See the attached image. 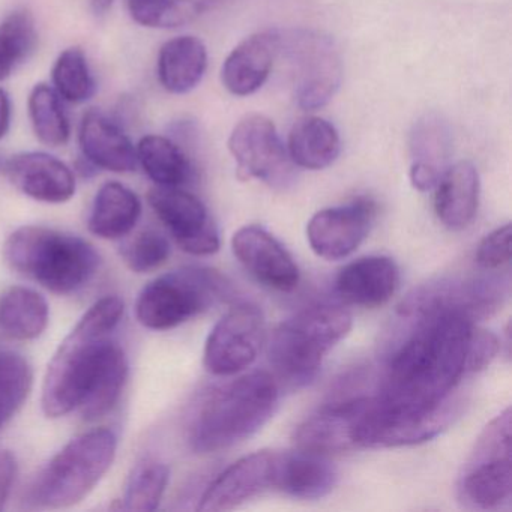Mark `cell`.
I'll use <instances>...</instances> for the list:
<instances>
[{
	"mask_svg": "<svg viewBox=\"0 0 512 512\" xmlns=\"http://www.w3.org/2000/svg\"><path fill=\"white\" fill-rule=\"evenodd\" d=\"M404 338L389 356L376 398L398 412H428L452 397L466 373L467 350L475 323L448 311L400 317Z\"/></svg>",
	"mask_w": 512,
	"mask_h": 512,
	"instance_id": "1",
	"label": "cell"
},
{
	"mask_svg": "<svg viewBox=\"0 0 512 512\" xmlns=\"http://www.w3.org/2000/svg\"><path fill=\"white\" fill-rule=\"evenodd\" d=\"M278 383L253 371L203 392L187 418V442L197 454L232 448L256 434L278 406Z\"/></svg>",
	"mask_w": 512,
	"mask_h": 512,
	"instance_id": "2",
	"label": "cell"
},
{
	"mask_svg": "<svg viewBox=\"0 0 512 512\" xmlns=\"http://www.w3.org/2000/svg\"><path fill=\"white\" fill-rule=\"evenodd\" d=\"M124 311L121 298L106 296L83 314L62 341L44 376L41 406L46 416L61 418L79 407L112 344V334Z\"/></svg>",
	"mask_w": 512,
	"mask_h": 512,
	"instance_id": "3",
	"label": "cell"
},
{
	"mask_svg": "<svg viewBox=\"0 0 512 512\" xmlns=\"http://www.w3.org/2000/svg\"><path fill=\"white\" fill-rule=\"evenodd\" d=\"M5 265L56 295L83 289L100 268L94 245L70 233L44 226H23L2 247Z\"/></svg>",
	"mask_w": 512,
	"mask_h": 512,
	"instance_id": "4",
	"label": "cell"
},
{
	"mask_svg": "<svg viewBox=\"0 0 512 512\" xmlns=\"http://www.w3.org/2000/svg\"><path fill=\"white\" fill-rule=\"evenodd\" d=\"M116 451L118 437L107 428L74 437L35 476L26 496L29 506L62 509L82 502L109 472Z\"/></svg>",
	"mask_w": 512,
	"mask_h": 512,
	"instance_id": "5",
	"label": "cell"
},
{
	"mask_svg": "<svg viewBox=\"0 0 512 512\" xmlns=\"http://www.w3.org/2000/svg\"><path fill=\"white\" fill-rule=\"evenodd\" d=\"M352 316L337 305L305 308L281 323L268 341L278 379L301 388L316 379L325 356L349 334Z\"/></svg>",
	"mask_w": 512,
	"mask_h": 512,
	"instance_id": "6",
	"label": "cell"
},
{
	"mask_svg": "<svg viewBox=\"0 0 512 512\" xmlns=\"http://www.w3.org/2000/svg\"><path fill=\"white\" fill-rule=\"evenodd\" d=\"M232 295L229 281L214 269L187 266L143 287L136 302L140 325L169 331L211 310Z\"/></svg>",
	"mask_w": 512,
	"mask_h": 512,
	"instance_id": "7",
	"label": "cell"
},
{
	"mask_svg": "<svg viewBox=\"0 0 512 512\" xmlns=\"http://www.w3.org/2000/svg\"><path fill=\"white\" fill-rule=\"evenodd\" d=\"M511 409L506 407L476 439L458 478V500L464 508L499 511L511 505Z\"/></svg>",
	"mask_w": 512,
	"mask_h": 512,
	"instance_id": "8",
	"label": "cell"
},
{
	"mask_svg": "<svg viewBox=\"0 0 512 512\" xmlns=\"http://www.w3.org/2000/svg\"><path fill=\"white\" fill-rule=\"evenodd\" d=\"M277 53L292 65L301 109H322L337 94L343 65L331 38L313 31L277 32Z\"/></svg>",
	"mask_w": 512,
	"mask_h": 512,
	"instance_id": "9",
	"label": "cell"
},
{
	"mask_svg": "<svg viewBox=\"0 0 512 512\" xmlns=\"http://www.w3.org/2000/svg\"><path fill=\"white\" fill-rule=\"evenodd\" d=\"M457 415L458 403L452 397L428 412H398L383 407L374 395L356 424V449L398 448L428 442L445 431Z\"/></svg>",
	"mask_w": 512,
	"mask_h": 512,
	"instance_id": "10",
	"label": "cell"
},
{
	"mask_svg": "<svg viewBox=\"0 0 512 512\" xmlns=\"http://www.w3.org/2000/svg\"><path fill=\"white\" fill-rule=\"evenodd\" d=\"M506 287L494 278H443L413 290L398 307L400 317L448 311L472 320L488 319L502 308Z\"/></svg>",
	"mask_w": 512,
	"mask_h": 512,
	"instance_id": "11",
	"label": "cell"
},
{
	"mask_svg": "<svg viewBox=\"0 0 512 512\" xmlns=\"http://www.w3.org/2000/svg\"><path fill=\"white\" fill-rule=\"evenodd\" d=\"M229 149L242 181L259 179L271 188H284L293 181L295 164L274 122L266 116L241 119L230 134Z\"/></svg>",
	"mask_w": 512,
	"mask_h": 512,
	"instance_id": "12",
	"label": "cell"
},
{
	"mask_svg": "<svg viewBox=\"0 0 512 512\" xmlns=\"http://www.w3.org/2000/svg\"><path fill=\"white\" fill-rule=\"evenodd\" d=\"M266 343V322L254 304L230 308L212 328L203 352V364L214 376H235L253 365Z\"/></svg>",
	"mask_w": 512,
	"mask_h": 512,
	"instance_id": "13",
	"label": "cell"
},
{
	"mask_svg": "<svg viewBox=\"0 0 512 512\" xmlns=\"http://www.w3.org/2000/svg\"><path fill=\"white\" fill-rule=\"evenodd\" d=\"M149 206L169 230L176 244L193 256H211L220 250V232L202 200L181 187H155Z\"/></svg>",
	"mask_w": 512,
	"mask_h": 512,
	"instance_id": "14",
	"label": "cell"
},
{
	"mask_svg": "<svg viewBox=\"0 0 512 512\" xmlns=\"http://www.w3.org/2000/svg\"><path fill=\"white\" fill-rule=\"evenodd\" d=\"M374 217L376 205L364 197L317 212L307 226L311 250L325 260L346 259L361 247Z\"/></svg>",
	"mask_w": 512,
	"mask_h": 512,
	"instance_id": "15",
	"label": "cell"
},
{
	"mask_svg": "<svg viewBox=\"0 0 512 512\" xmlns=\"http://www.w3.org/2000/svg\"><path fill=\"white\" fill-rule=\"evenodd\" d=\"M277 454L275 451L254 452L230 464L206 487L197 511H232L263 491L274 490Z\"/></svg>",
	"mask_w": 512,
	"mask_h": 512,
	"instance_id": "16",
	"label": "cell"
},
{
	"mask_svg": "<svg viewBox=\"0 0 512 512\" xmlns=\"http://www.w3.org/2000/svg\"><path fill=\"white\" fill-rule=\"evenodd\" d=\"M232 250L242 266L269 289L292 292L299 269L289 251L263 227L245 226L232 238Z\"/></svg>",
	"mask_w": 512,
	"mask_h": 512,
	"instance_id": "17",
	"label": "cell"
},
{
	"mask_svg": "<svg viewBox=\"0 0 512 512\" xmlns=\"http://www.w3.org/2000/svg\"><path fill=\"white\" fill-rule=\"evenodd\" d=\"M5 175L25 196L37 202L61 205L76 194L73 170L46 152H22L4 164Z\"/></svg>",
	"mask_w": 512,
	"mask_h": 512,
	"instance_id": "18",
	"label": "cell"
},
{
	"mask_svg": "<svg viewBox=\"0 0 512 512\" xmlns=\"http://www.w3.org/2000/svg\"><path fill=\"white\" fill-rule=\"evenodd\" d=\"M370 397H353L328 404L296 428V449L329 455L356 449L355 428Z\"/></svg>",
	"mask_w": 512,
	"mask_h": 512,
	"instance_id": "19",
	"label": "cell"
},
{
	"mask_svg": "<svg viewBox=\"0 0 512 512\" xmlns=\"http://www.w3.org/2000/svg\"><path fill=\"white\" fill-rule=\"evenodd\" d=\"M400 283L394 260L385 256H368L341 269L335 290L346 304L377 308L391 301Z\"/></svg>",
	"mask_w": 512,
	"mask_h": 512,
	"instance_id": "20",
	"label": "cell"
},
{
	"mask_svg": "<svg viewBox=\"0 0 512 512\" xmlns=\"http://www.w3.org/2000/svg\"><path fill=\"white\" fill-rule=\"evenodd\" d=\"M79 143L83 158L95 169L131 173L139 166L133 142L118 124L98 110H89L83 116Z\"/></svg>",
	"mask_w": 512,
	"mask_h": 512,
	"instance_id": "21",
	"label": "cell"
},
{
	"mask_svg": "<svg viewBox=\"0 0 512 512\" xmlns=\"http://www.w3.org/2000/svg\"><path fill=\"white\" fill-rule=\"evenodd\" d=\"M337 479V469L328 455L302 449L277 454L274 490L296 499H322L334 490Z\"/></svg>",
	"mask_w": 512,
	"mask_h": 512,
	"instance_id": "22",
	"label": "cell"
},
{
	"mask_svg": "<svg viewBox=\"0 0 512 512\" xmlns=\"http://www.w3.org/2000/svg\"><path fill=\"white\" fill-rule=\"evenodd\" d=\"M277 32H263L242 41L224 61L221 80L236 97H248L259 91L277 56Z\"/></svg>",
	"mask_w": 512,
	"mask_h": 512,
	"instance_id": "23",
	"label": "cell"
},
{
	"mask_svg": "<svg viewBox=\"0 0 512 512\" xmlns=\"http://www.w3.org/2000/svg\"><path fill=\"white\" fill-rule=\"evenodd\" d=\"M451 148V133L439 116L427 115L416 122L410 139V182L416 190L431 191L436 188L448 169L446 164Z\"/></svg>",
	"mask_w": 512,
	"mask_h": 512,
	"instance_id": "24",
	"label": "cell"
},
{
	"mask_svg": "<svg viewBox=\"0 0 512 512\" xmlns=\"http://www.w3.org/2000/svg\"><path fill=\"white\" fill-rule=\"evenodd\" d=\"M478 170L469 161H460L448 167L436 185L434 211L440 223L449 230H463L472 223L478 212Z\"/></svg>",
	"mask_w": 512,
	"mask_h": 512,
	"instance_id": "25",
	"label": "cell"
},
{
	"mask_svg": "<svg viewBox=\"0 0 512 512\" xmlns=\"http://www.w3.org/2000/svg\"><path fill=\"white\" fill-rule=\"evenodd\" d=\"M142 217L139 196L121 182H107L95 196L88 227L92 235L106 241L125 238Z\"/></svg>",
	"mask_w": 512,
	"mask_h": 512,
	"instance_id": "26",
	"label": "cell"
},
{
	"mask_svg": "<svg viewBox=\"0 0 512 512\" xmlns=\"http://www.w3.org/2000/svg\"><path fill=\"white\" fill-rule=\"evenodd\" d=\"M208 52L196 37H176L167 41L158 55V80L170 94L184 95L193 91L205 76Z\"/></svg>",
	"mask_w": 512,
	"mask_h": 512,
	"instance_id": "27",
	"label": "cell"
},
{
	"mask_svg": "<svg viewBox=\"0 0 512 512\" xmlns=\"http://www.w3.org/2000/svg\"><path fill=\"white\" fill-rule=\"evenodd\" d=\"M287 151L296 167L323 170L334 164L340 155V134L326 119L305 116L290 130Z\"/></svg>",
	"mask_w": 512,
	"mask_h": 512,
	"instance_id": "28",
	"label": "cell"
},
{
	"mask_svg": "<svg viewBox=\"0 0 512 512\" xmlns=\"http://www.w3.org/2000/svg\"><path fill=\"white\" fill-rule=\"evenodd\" d=\"M49 319V304L37 290L17 286L0 295V331L14 340H37Z\"/></svg>",
	"mask_w": 512,
	"mask_h": 512,
	"instance_id": "29",
	"label": "cell"
},
{
	"mask_svg": "<svg viewBox=\"0 0 512 512\" xmlns=\"http://www.w3.org/2000/svg\"><path fill=\"white\" fill-rule=\"evenodd\" d=\"M128 377V359L124 349L112 341L103 362L89 383L77 409L86 421H98L109 415L124 391Z\"/></svg>",
	"mask_w": 512,
	"mask_h": 512,
	"instance_id": "30",
	"label": "cell"
},
{
	"mask_svg": "<svg viewBox=\"0 0 512 512\" xmlns=\"http://www.w3.org/2000/svg\"><path fill=\"white\" fill-rule=\"evenodd\" d=\"M136 149L137 161L158 187H182L193 176L190 158L169 137H143Z\"/></svg>",
	"mask_w": 512,
	"mask_h": 512,
	"instance_id": "31",
	"label": "cell"
},
{
	"mask_svg": "<svg viewBox=\"0 0 512 512\" xmlns=\"http://www.w3.org/2000/svg\"><path fill=\"white\" fill-rule=\"evenodd\" d=\"M29 118L35 136L43 145L61 148L70 142L71 127L62 98L52 86L40 83L29 95Z\"/></svg>",
	"mask_w": 512,
	"mask_h": 512,
	"instance_id": "32",
	"label": "cell"
},
{
	"mask_svg": "<svg viewBox=\"0 0 512 512\" xmlns=\"http://www.w3.org/2000/svg\"><path fill=\"white\" fill-rule=\"evenodd\" d=\"M170 470L163 461L146 458L136 464L127 485L124 497L119 500L121 511L151 512L160 506L169 484Z\"/></svg>",
	"mask_w": 512,
	"mask_h": 512,
	"instance_id": "33",
	"label": "cell"
},
{
	"mask_svg": "<svg viewBox=\"0 0 512 512\" xmlns=\"http://www.w3.org/2000/svg\"><path fill=\"white\" fill-rule=\"evenodd\" d=\"M35 19L29 11H14L0 23V82L16 73L37 47Z\"/></svg>",
	"mask_w": 512,
	"mask_h": 512,
	"instance_id": "34",
	"label": "cell"
},
{
	"mask_svg": "<svg viewBox=\"0 0 512 512\" xmlns=\"http://www.w3.org/2000/svg\"><path fill=\"white\" fill-rule=\"evenodd\" d=\"M34 371L25 356L11 350L0 352V425L10 421L29 397Z\"/></svg>",
	"mask_w": 512,
	"mask_h": 512,
	"instance_id": "35",
	"label": "cell"
},
{
	"mask_svg": "<svg viewBox=\"0 0 512 512\" xmlns=\"http://www.w3.org/2000/svg\"><path fill=\"white\" fill-rule=\"evenodd\" d=\"M53 89L71 104H82L94 95L95 82L85 52L79 47L64 50L52 70Z\"/></svg>",
	"mask_w": 512,
	"mask_h": 512,
	"instance_id": "36",
	"label": "cell"
},
{
	"mask_svg": "<svg viewBox=\"0 0 512 512\" xmlns=\"http://www.w3.org/2000/svg\"><path fill=\"white\" fill-rule=\"evenodd\" d=\"M131 19L143 28H179L193 22L202 5L197 0H128Z\"/></svg>",
	"mask_w": 512,
	"mask_h": 512,
	"instance_id": "37",
	"label": "cell"
},
{
	"mask_svg": "<svg viewBox=\"0 0 512 512\" xmlns=\"http://www.w3.org/2000/svg\"><path fill=\"white\" fill-rule=\"evenodd\" d=\"M172 245L157 230H143L121 247V257L130 271L148 274L157 271L169 260Z\"/></svg>",
	"mask_w": 512,
	"mask_h": 512,
	"instance_id": "38",
	"label": "cell"
},
{
	"mask_svg": "<svg viewBox=\"0 0 512 512\" xmlns=\"http://www.w3.org/2000/svg\"><path fill=\"white\" fill-rule=\"evenodd\" d=\"M511 224L488 233L476 251V262L485 271H499L511 262Z\"/></svg>",
	"mask_w": 512,
	"mask_h": 512,
	"instance_id": "39",
	"label": "cell"
},
{
	"mask_svg": "<svg viewBox=\"0 0 512 512\" xmlns=\"http://www.w3.org/2000/svg\"><path fill=\"white\" fill-rule=\"evenodd\" d=\"M500 346L502 343L493 332L473 326L469 350H467L466 373L485 370L496 358Z\"/></svg>",
	"mask_w": 512,
	"mask_h": 512,
	"instance_id": "40",
	"label": "cell"
},
{
	"mask_svg": "<svg viewBox=\"0 0 512 512\" xmlns=\"http://www.w3.org/2000/svg\"><path fill=\"white\" fill-rule=\"evenodd\" d=\"M17 476V460L10 451H0V511L10 499Z\"/></svg>",
	"mask_w": 512,
	"mask_h": 512,
	"instance_id": "41",
	"label": "cell"
},
{
	"mask_svg": "<svg viewBox=\"0 0 512 512\" xmlns=\"http://www.w3.org/2000/svg\"><path fill=\"white\" fill-rule=\"evenodd\" d=\"M11 124V100L10 95L0 88V140L7 136Z\"/></svg>",
	"mask_w": 512,
	"mask_h": 512,
	"instance_id": "42",
	"label": "cell"
},
{
	"mask_svg": "<svg viewBox=\"0 0 512 512\" xmlns=\"http://www.w3.org/2000/svg\"><path fill=\"white\" fill-rule=\"evenodd\" d=\"M92 2V10L97 16H104V14L109 13V10H112L113 4H115V0H91Z\"/></svg>",
	"mask_w": 512,
	"mask_h": 512,
	"instance_id": "43",
	"label": "cell"
},
{
	"mask_svg": "<svg viewBox=\"0 0 512 512\" xmlns=\"http://www.w3.org/2000/svg\"><path fill=\"white\" fill-rule=\"evenodd\" d=\"M0 427H2V425H0Z\"/></svg>",
	"mask_w": 512,
	"mask_h": 512,
	"instance_id": "44",
	"label": "cell"
}]
</instances>
